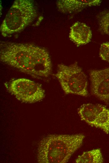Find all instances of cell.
Instances as JSON below:
<instances>
[{
    "instance_id": "6da1fadb",
    "label": "cell",
    "mask_w": 109,
    "mask_h": 163,
    "mask_svg": "<svg viewBox=\"0 0 109 163\" xmlns=\"http://www.w3.org/2000/svg\"><path fill=\"white\" fill-rule=\"evenodd\" d=\"M0 60L2 62L34 77L41 78L51 74L52 65L48 51L32 44L2 41Z\"/></svg>"
},
{
    "instance_id": "7a4b0ae2",
    "label": "cell",
    "mask_w": 109,
    "mask_h": 163,
    "mask_svg": "<svg viewBox=\"0 0 109 163\" xmlns=\"http://www.w3.org/2000/svg\"><path fill=\"white\" fill-rule=\"evenodd\" d=\"M82 134H49L39 143L37 158L40 163H65L82 145Z\"/></svg>"
},
{
    "instance_id": "3957f363",
    "label": "cell",
    "mask_w": 109,
    "mask_h": 163,
    "mask_svg": "<svg viewBox=\"0 0 109 163\" xmlns=\"http://www.w3.org/2000/svg\"><path fill=\"white\" fill-rule=\"evenodd\" d=\"M37 16V11L32 1L15 0L1 25L2 35L9 36L22 31L34 20Z\"/></svg>"
},
{
    "instance_id": "277c9868",
    "label": "cell",
    "mask_w": 109,
    "mask_h": 163,
    "mask_svg": "<svg viewBox=\"0 0 109 163\" xmlns=\"http://www.w3.org/2000/svg\"><path fill=\"white\" fill-rule=\"evenodd\" d=\"M54 75L65 94L88 96L86 76L76 62L69 65H58Z\"/></svg>"
},
{
    "instance_id": "5b68a950",
    "label": "cell",
    "mask_w": 109,
    "mask_h": 163,
    "mask_svg": "<svg viewBox=\"0 0 109 163\" xmlns=\"http://www.w3.org/2000/svg\"><path fill=\"white\" fill-rule=\"evenodd\" d=\"M5 85L9 92L23 103H34L45 97L44 91L41 85L26 78L16 79Z\"/></svg>"
},
{
    "instance_id": "8992f818",
    "label": "cell",
    "mask_w": 109,
    "mask_h": 163,
    "mask_svg": "<svg viewBox=\"0 0 109 163\" xmlns=\"http://www.w3.org/2000/svg\"><path fill=\"white\" fill-rule=\"evenodd\" d=\"M89 76L91 94L106 105H108L109 67L103 69L91 70Z\"/></svg>"
},
{
    "instance_id": "52a82bcc",
    "label": "cell",
    "mask_w": 109,
    "mask_h": 163,
    "mask_svg": "<svg viewBox=\"0 0 109 163\" xmlns=\"http://www.w3.org/2000/svg\"><path fill=\"white\" fill-rule=\"evenodd\" d=\"M89 122L91 125L109 133V110L99 104H91L89 108Z\"/></svg>"
},
{
    "instance_id": "ba28073f",
    "label": "cell",
    "mask_w": 109,
    "mask_h": 163,
    "mask_svg": "<svg viewBox=\"0 0 109 163\" xmlns=\"http://www.w3.org/2000/svg\"><path fill=\"white\" fill-rule=\"evenodd\" d=\"M100 0H60L56 4L59 11L64 13L79 12L84 8L100 4Z\"/></svg>"
},
{
    "instance_id": "9c48e42d",
    "label": "cell",
    "mask_w": 109,
    "mask_h": 163,
    "mask_svg": "<svg viewBox=\"0 0 109 163\" xmlns=\"http://www.w3.org/2000/svg\"><path fill=\"white\" fill-rule=\"evenodd\" d=\"M92 34L90 27L83 23L77 22L71 26L70 39L78 46L84 45L91 40Z\"/></svg>"
},
{
    "instance_id": "30bf717a",
    "label": "cell",
    "mask_w": 109,
    "mask_h": 163,
    "mask_svg": "<svg viewBox=\"0 0 109 163\" xmlns=\"http://www.w3.org/2000/svg\"><path fill=\"white\" fill-rule=\"evenodd\" d=\"M103 158L100 149H96L84 152L79 156L75 160L76 163H101Z\"/></svg>"
},
{
    "instance_id": "8fae6325",
    "label": "cell",
    "mask_w": 109,
    "mask_h": 163,
    "mask_svg": "<svg viewBox=\"0 0 109 163\" xmlns=\"http://www.w3.org/2000/svg\"><path fill=\"white\" fill-rule=\"evenodd\" d=\"M97 18L100 31L102 34L109 36V9L101 12Z\"/></svg>"
},
{
    "instance_id": "7c38bea8",
    "label": "cell",
    "mask_w": 109,
    "mask_h": 163,
    "mask_svg": "<svg viewBox=\"0 0 109 163\" xmlns=\"http://www.w3.org/2000/svg\"><path fill=\"white\" fill-rule=\"evenodd\" d=\"M99 56L102 60L109 62V42L103 43L101 44Z\"/></svg>"
}]
</instances>
